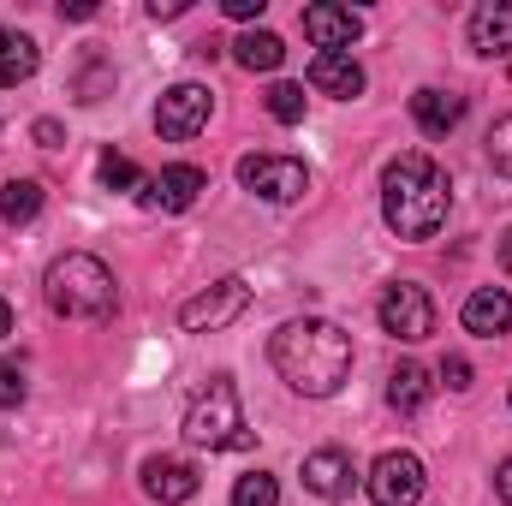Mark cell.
Segmentation results:
<instances>
[{
	"label": "cell",
	"instance_id": "cell-1",
	"mask_svg": "<svg viewBox=\"0 0 512 506\" xmlns=\"http://www.w3.org/2000/svg\"><path fill=\"white\" fill-rule=\"evenodd\" d=\"M268 358H274V370H280V381H286L292 393L328 399V393L346 387L358 352H352V334H346L340 322H328V316H292V322L268 340Z\"/></svg>",
	"mask_w": 512,
	"mask_h": 506
},
{
	"label": "cell",
	"instance_id": "cell-2",
	"mask_svg": "<svg viewBox=\"0 0 512 506\" xmlns=\"http://www.w3.org/2000/svg\"><path fill=\"white\" fill-rule=\"evenodd\" d=\"M453 185L429 155H399L382 173V215L399 239H435L447 227Z\"/></svg>",
	"mask_w": 512,
	"mask_h": 506
},
{
	"label": "cell",
	"instance_id": "cell-3",
	"mask_svg": "<svg viewBox=\"0 0 512 506\" xmlns=\"http://www.w3.org/2000/svg\"><path fill=\"white\" fill-rule=\"evenodd\" d=\"M42 298H48V310L66 316V322H108L114 304H120L108 262H102V256H84V251H66V256L48 262Z\"/></svg>",
	"mask_w": 512,
	"mask_h": 506
},
{
	"label": "cell",
	"instance_id": "cell-4",
	"mask_svg": "<svg viewBox=\"0 0 512 506\" xmlns=\"http://www.w3.org/2000/svg\"><path fill=\"white\" fill-rule=\"evenodd\" d=\"M185 441H191V447H209V453H245L256 441L251 423H245V411H239L233 376H215L197 399H191V411H185Z\"/></svg>",
	"mask_w": 512,
	"mask_h": 506
},
{
	"label": "cell",
	"instance_id": "cell-5",
	"mask_svg": "<svg viewBox=\"0 0 512 506\" xmlns=\"http://www.w3.org/2000/svg\"><path fill=\"white\" fill-rule=\"evenodd\" d=\"M376 316H382L387 334L405 340V346H417V340L435 334V298H429L417 280H393L382 292V304H376Z\"/></svg>",
	"mask_w": 512,
	"mask_h": 506
},
{
	"label": "cell",
	"instance_id": "cell-6",
	"mask_svg": "<svg viewBox=\"0 0 512 506\" xmlns=\"http://www.w3.org/2000/svg\"><path fill=\"white\" fill-rule=\"evenodd\" d=\"M239 185L256 191L262 203H298V197L310 191V173H304V161H292V155H245V161H239Z\"/></svg>",
	"mask_w": 512,
	"mask_h": 506
},
{
	"label": "cell",
	"instance_id": "cell-7",
	"mask_svg": "<svg viewBox=\"0 0 512 506\" xmlns=\"http://www.w3.org/2000/svg\"><path fill=\"white\" fill-rule=\"evenodd\" d=\"M245 304H251V286H245L239 274H227V280H215L209 292H197V298L179 304V328H191V334L227 328L233 316H245Z\"/></svg>",
	"mask_w": 512,
	"mask_h": 506
},
{
	"label": "cell",
	"instance_id": "cell-8",
	"mask_svg": "<svg viewBox=\"0 0 512 506\" xmlns=\"http://www.w3.org/2000/svg\"><path fill=\"white\" fill-rule=\"evenodd\" d=\"M364 483H370V501L376 506H417L423 501V459L405 453V447H393V453H382L370 465Z\"/></svg>",
	"mask_w": 512,
	"mask_h": 506
},
{
	"label": "cell",
	"instance_id": "cell-9",
	"mask_svg": "<svg viewBox=\"0 0 512 506\" xmlns=\"http://www.w3.org/2000/svg\"><path fill=\"white\" fill-rule=\"evenodd\" d=\"M203 126H209V90L203 84H173L155 108V131L167 143H191Z\"/></svg>",
	"mask_w": 512,
	"mask_h": 506
},
{
	"label": "cell",
	"instance_id": "cell-10",
	"mask_svg": "<svg viewBox=\"0 0 512 506\" xmlns=\"http://www.w3.org/2000/svg\"><path fill=\"white\" fill-rule=\"evenodd\" d=\"M304 36L316 42V54H352V42L364 36V12L316 0V6H304Z\"/></svg>",
	"mask_w": 512,
	"mask_h": 506
},
{
	"label": "cell",
	"instance_id": "cell-11",
	"mask_svg": "<svg viewBox=\"0 0 512 506\" xmlns=\"http://www.w3.org/2000/svg\"><path fill=\"white\" fill-rule=\"evenodd\" d=\"M203 191H209V173L191 167V161H179V167H161L155 179H143V209H167V215H179V209H191Z\"/></svg>",
	"mask_w": 512,
	"mask_h": 506
},
{
	"label": "cell",
	"instance_id": "cell-12",
	"mask_svg": "<svg viewBox=\"0 0 512 506\" xmlns=\"http://www.w3.org/2000/svg\"><path fill=\"white\" fill-rule=\"evenodd\" d=\"M197 465L191 459H173V453H155V459H143V495L161 506H185L197 495Z\"/></svg>",
	"mask_w": 512,
	"mask_h": 506
},
{
	"label": "cell",
	"instance_id": "cell-13",
	"mask_svg": "<svg viewBox=\"0 0 512 506\" xmlns=\"http://www.w3.org/2000/svg\"><path fill=\"white\" fill-rule=\"evenodd\" d=\"M352 483H358L352 453H340V447H316V453L304 459V489H310V495H322V501H346Z\"/></svg>",
	"mask_w": 512,
	"mask_h": 506
},
{
	"label": "cell",
	"instance_id": "cell-14",
	"mask_svg": "<svg viewBox=\"0 0 512 506\" xmlns=\"http://www.w3.org/2000/svg\"><path fill=\"white\" fill-rule=\"evenodd\" d=\"M459 322H465V334H477V340L507 334V328H512V292H501V286H477V292L465 298Z\"/></svg>",
	"mask_w": 512,
	"mask_h": 506
},
{
	"label": "cell",
	"instance_id": "cell-15",
	"mask_svg": "<svg viewBox=\"0 0 512 506\" xmlns=\"http://www.w3.org/2000/svg\"><path fill=\"white\" fill-rule=\"evenodd\" d=\"M310 90L352 102V96H364V66H358L352 54H316V60H310Z\"/></svg>",
	"mask_w": 512,
	"mask_h": 506
},
{
	"label": "cell",
	"instance_id": "cell-16",
	"mask_svg": "<svg viewBox=\"0 0 512 506\" xmlns=\"http://www.w3.org/2000/svg\"><path fill=\"white\" fill-rule=\"evenodd\" d=\"M471 48L489 54V60L512 54V6L507 0H483V6L471 12Z\"/></svg>",
	"mask_w": 512,
	"mask_h": 506
},
{
	"label": "cell",
	"instance_id": "cell-17",
	"mask_svg": "<svg viewBox=\"0 0 512 506\" xmlns=\"http://www.w3.org/2000/svg\"><path fill=\"white\" fill-rule=\"evenodd\" d=\"M411 120H417L423 137H447L465 120V96H453V90H417L411 96Z\"/></svg>",
	"mask_w": 512,
	"mask_h": 506
},
{
	"label": "cell",
	"instance_id": "cell-18",
	"mask_svg": "<svg viewBox=\"0 0 512 506\" xmlns=\"http://www.w3.org/2000/svg\"><path fill=\"white\" fill-rule=\"evenodd\" d=\"M36 66H42V48L30 36H18V30H0V90L36 78Z\"/></svg>",
	"mask_w": 512,
	"mask_h": 506
},
{
	"label": "cell",
	"instance_id": "cell-19",
	"mask_svg": "<svg viewBox=\"0 0 512 506\" xmlns=\"http://www.w3.org/2000/svg\"><path fill=\"white\" fill-rule=\"evenodd\" d=\"M429 393H435V381H429L423 364H399V370L387 376V405H393V411H405V417H411V411H423V405H429Z\"/></svg>",
	"mask_w": 512,
	"mask_h": 506
},
{
	"label": "cell",
	"instance_id": "cell-20",
	"mask_svg": "<svg viewBox=\"0 0 512 506\" xmlns=\"http://www.w3.org/2000/svg\"><path fill=\"white\" fill-rule=\"evenodd\" d=\"M233 60H239L245 72H274V66L286 60V42H280L274 30H245V36L233 42Z\"/></svg>",
	"mask_w": 512,
	"mask_h": 506
},
{
	"label": "cell",
	"instance_id": "cell-21",
	"mask_svg": "<svg viewBox=\"0 0 512 506\" xmlns=\"http://www.w3.org/2000/svg\"><path fill=\"white\" fill-rule=\"evenodd\" d=\"M0 215H6L12 227H30V221L42 215V185H36V179H6V191H0Z\"/></svg>",
	"mask_w": 512,
	"mask_h": 506
},
{
	"label": "cell",
	"instance_id": "cell-22",
	"mask_svg": "<svg viewBox=\"0 0 512 506\" xmlns=\"http://www.w3.org/2000/svg\"><path fill=\"white\" fill-rule=\"evenodd\" d=\"M233 506H280V483L268 471H245L233 483Z\"/></svg>",
	"mask_w": 512,
	"mask_h": 506
},
{
	"label": "cell",
	"instance_id": "cell-23",
	"mask_svg": "<svg viewBox=\"0 0 512 506\" xmlns=\"http://www.w3.org/2000/svg\"><path fill=\"white\" fill-rule=\"evenodd\" d=\"M268 114H274L280 126H298V120H304V84H274V90H268Z\"/></svg>",
	"mask_w": 512,
	"mask_h": 506
},
{
	"label": "cell",
	"instance_id": "cell-24",
	"mask_svg": "<svg viewBox=\"0 0 512 506\" xmlns=\"http://www.w3.org/2000/svg\"><path fill=\"white\" fill-rule=\"evenodd\" d=\"M489 167H495L501 179H512V114L489 126Z\"/></svg>",
	"mask_w": 512,
	"mask_h": 506
},
{
	"label": "cell",
	"instance_id": "cell-25",
	"mask_svg": "<svg viewBox=\"0 0 512 506\" xmlns=\"http://www.w3.org/2000/svg\"><path fill=\"white\" fill-rule=\"evenodd\" d=\"M102 185H108V191H131V185H143V173L131 167L126 155L108 149V155H102Z\"/></svg>",
	"mask_w": 512,
	"mask_h": 506
},
{
	"label": "cell",
	"instance_id": "cell-26",
	"mask_svg": "<svg viewBox=\"0 0 512 506\" xmlns=\"http://www.w3.org/2000/svg\"><path fill=\"white\" fill-rule=\"evenodd\" d=\"M24 393H30V381H24V364L0 358V405H24Z\"/></svg>",
	"mask_w": 512,
	"mask_h": 506
},
{
	"label": "cell",
	"instance_id": "cell-27",
	"mask_svg": "<svg viewBox=\"0 0 512 506\" xmlns=\"http://www.w3.org/2000/svg\"><path fill=\"white\" fill-rule=\"evenodd\" d=\"M441 381H447L453 393H465V387H471V364H465L459 352H453V358H441Z\"/></svg>",
	"mask_w": 512,
	"mask_h": 506
},
{
	"label": "cell",
	"instance_id": "cell-28",
	"mask_svg": "<svg viewBox=\"0 0 512 506\" xmlns=\"http://www.w3.org/2000/svg\"><path fill=\"white\" fill-rule=\"evenodd\" d=\"M221 6H227V18H262L268 0H221Z\"/></svg>",
	"mask_w": 512,
	"mask_h": 506
},
{
	"label": "cell",
	"instance_id": "cell-29",
	"mask_svg": "<svg viewBox=\"0 0 512 506\" xmlns=\"http://www.w3.org/2000/svg\"><path fill=\"white\" fill-rule=\"evenodd\" d=\"M185 12V0H149V18H179Z\"/></svg>",
	"mask_w": 512,
	"mask_h": 506
},
{
	"label": "cell",
	"instance_id": "cell-30",
	"mask_svg": "<svg viewBox=\"0 0 512 506\" xmlns=\"http://www.w3.org/2000/svg\"><path fill=\"white\" fill-rule=\"evenodd\" d=\"M495 495H501V501L512 506V459L501 465V471H495Z\"/></svg>",
	"mask_w": 512,
	"mask_h": 506
},
{
	"label": "cell",
	"instance_id": "cell-31",
	"mask_svg": "<svg viewBox=\"0 0 512 506\" xmlns=\"http://www.w3.org/2000/svg\"><path fill=\"white\" fill-rule=\"evenodd\" d=\"M495 262H501V268H507V274H512V227H507V233H501V245H495Z\"/></svg>",
	"mask_w": 512,
	"mask_h": 506
},
{
	"label": "cell",
	"instance_id": "cell-32",
	"mask_svg": "<svg viewBox=\"0 0 512 506\" xmlns=\"http://www.w3.org/2000/svg\"><path fill=\"white\" fill-rule=\"evenodd\" d=\"M60 18H96V6L90 0H72V6H60Z\"/></svg>",
	"mask_w": 512,
	"mask_h": 506
},
{
	"label": "cell",
	"instance_id": "cell-33",
	"mask_svg": "<svg viewBox=\"0 0 512 506\" xmlns=\"http://www.w3.org/2000/svg\"><path fill=\"white\" fill-rule=\"evenodd\" d=\"M36 137H42V143L54 149V143H60V126H54V120H36Z\"/></svg>",
	"mask_w": 512,
	"mask_h": 506
},
{
	"label": "cell",
	"instance_id": "cell-34",
	"mask_svg": "<svg viewBox=\"0 0 512 506\" xmlns=\"http://www.w3.org/2000/svg\"><path fill=\"white\" fill-rule=\"evenodd\" d=\"M6 334H12V304L0 298V340H6Z\"/></svg>",
	"mask_w": 512,
	"mask_h": 506
}]
</instances>
